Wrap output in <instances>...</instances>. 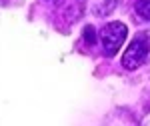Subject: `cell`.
<instances>
[{
  "instance_id": "7a4b0ae2",
  "label": "cell",
  "mask_w": 150,
  "mask_h": 126,
  "mask_svg": "<svg viewBox=\"0 0 150 126\" xmlns=\"http://www.w3.org/2000/svg\"><path fill=\"white\" fill-rule=\"evenodd\" d=\"M126 24L122 22H110L106 24L102 30H100V40L104 46V54L106 56H114L118 52V48L122 46V42L126 40Z\"/></svg>"
},
{
  "instance_id": "277c9868",
  "label": "cell",
  "mask_w": 150,
  "mask_h": 126,
  "mask_svg": "<svg viewBox=\"0 0 150 126\" xmlns=\"http://www.w3.org/2000/svg\"><path fill=\"white\" fill-rule=\"evenodd\" d=\"M116 4H118V0H106L104 4H100V6L96 8V16H106V14L112 10Z\"/></svg>"
},
{
  "instance_id": "6da1fadb",
  "label": "cell",
  "mask_w": 150,
  "mask_h": 126,
  "mask_svg": "<svg viewBox=\"0 0 150 126\" xmlns=\"http://www.w3.org/2000/svg\"><path fill=\"white\" fill-rule=\"evenodd\" d=\"M150 54V36L148 34H136L132 38L130 46L126 48L124 56H122V66L128 70H136L146 62Z\"/></svg>"
},
{
  "instance_id": "3957f363",
  "label": "cell",
  "mask_w": 150,
  "mask_h": 126,
  "mask_svg": "<svg viewBox=\"0 0 150 126\" xmlns=\"http://www.w3.org/2000/svg\"><path fill=\"white\" fill-rule=\"evenodd\" d=\"M136 12H138L142 18L150 20V0H136Z\"/></svg>"
}]
</instances>
